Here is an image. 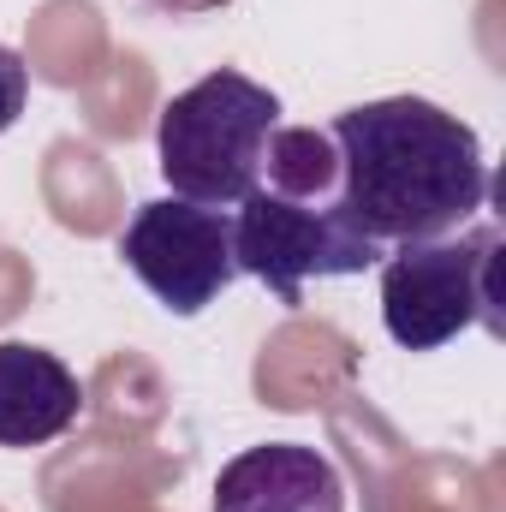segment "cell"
Instances as JSON below:
<instances>
[{
  "label": "cell",
  "instance_id": "obj_9",
  "mask_svg": "<svg viewBox=\"0 0 506 512\" xmlns=\"http://www.w3.org/2000/svg\"><path fill=\"white\" fill-rule=\"evenodd\" d=\"M149 6H161V12H173V18H191V12H221V6H233V0H149Z\"/></svg>",
  "mask_w": 506,
  "mask_h": 512
},
{
  "label": "cell",
  "instance_id": "obj_1",
  "mask_svg": "<svg viewBox=\"0 0 506 512\" xmlns=\"http://www.w3.org/2000/svg\"><path fill=\"white\" fill-rule=\"evenodd\" d=\"M328 137L340 149V203L381 251L459 233L489 203L483 137L441 102H358L328 126Z\"/></svg>",
  "mask_w": 506,
  "mask_h": 512
},
{
  "label": "cell",
  "instance_id": "obj_6",
  "mask_svg": "<svg viewBox=\"0 0 506 512\" xmlns=\"http://www.w3.org/2000/svg\"><path fill=\"white\" fill-rule=\"evenodd\" d=\"M209 512H346V477L304 441H262L221 465Z\"/></svg>",
  "mask_w": 506,
  "mask_h": 512
},
{
  "label": "cell",
  "instance_id": "obj_2",
  "mask_svg": "<svg viewBox=\"0 0 506 512\" xmlns=\"http://www.w3.org/2000/svg\"><path fill=\"white\" fill-rule=\"evenodd\" d=\"M233 256L280 304H304L310 280L364 274L387 256L340 203V149L328 131L280 126L268 137L262 179L233 215Z\"/></svg>",
  "mask_w": 506,
  "mask_h": 512
},
{
  "label": "cell",
  "instance_id": "obj_8",
  "mask_svg": "<svg viewBox=\"0 0 506 512\" xmlns=\"http://www.w3.org/2000/svg\"><path fill=\"white\" fill-rule=\"evenodd\" d=\"M24 102H30V66H24V54H18V48H6V42H0V131L18 126Z\"/></svg>",
  "mask_w": 506,
  "mask_h": 512
},
{
  "label": "cell",
  "instance_id": "obj_3",
  "mask_svg": "<svg viewBox=\"0 0 506 512\" xmlns=\"http://www.w3.org/2000/svg\"><path fill=\"white\" fill-rule=\"evenodd\" d=\"M280 96L221 66L179 90L155 120V161L173 197L203 209H239L262 179L268 137L280 131Z\"/></svg>",
  "mask_w": 506,
  "mask_h": 512
},
{
  "label": "cell",
  "instance_id": "obj_5",
  "mask_svg": "<svg viewBox=\"0 0 506 512\" xmlns=\"http://www.w3.org/2000/svg\"><path fill=\"white\" fill-rule=\"evenodd\" d=\"M126 268L155 292V304L167 316H203L233 280H239V256H233V215L227 209H203L185 197H155L131 215L120 233Z\"/></svg>",
  "mask_w": 506,
  "mask_h": 512
},
{
  "label": "cell",
  "instance_id": "obj_7",
  "mask_svg": "<svg viewBox=\"0 0 506 512\" xmlns=\"http://www.w3.org/2000/svg\"><path fill=\"white\" fill-rule=\"evenodd\" d=\"M84 411L78 376L24 340H0V447H48Z\"/></svg>",
  "mask_w": 506,
  "mask_h": 512
},
{
  "label": "cell",
  "instance_id": "obj_4",
  "mask_svg": "<svg viewBox=\"0 0 506 512\" xmlns=\"http://www.w3.org/2000/svg\"><path fill=\"white\" fill-rule=\"evenodd\" d=\"M501 227H459L381 256V322L405 352H441L465 328H501L495 298Z\"/></svg>",
  "mask_w": 506,
  "mask_h": 512
}]
</instances>
